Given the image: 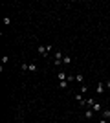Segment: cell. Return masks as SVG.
Instances as JSON below:
<instances>
[{
    "mask_svg": "<svg viewBox=\"0 0 110 123\" xmlns=\"http://www.w3.org/2000/svg\"><path fill=\"white\" fill-rule=\"evenodd\" d=\"M37 50H39V53H41L42 57H48V53H50V50H53V46H52V44H48V46L41 44V46L37 48Z\"/></svg>",
    "mask_w": 110,
    "mask_h": 123,
    "instance_id": "obj_1",
    "label": "cell"
},
{
    "mask_svg": "<svg viewBox=\"0 0 110 123\" xmlns=\"http://www.w3.org/2000/svg\"><path fill=\"white\" fill-rule=\"evenodd\" d=\"M61 59H63V53L57 51V53H55V62H53V64H55V66H61Z\"/></svg>",
    "mask_w": 110,
    "mask_h": 123,
    "instance_id": "obj_2",
    "label": "cell"
},
{
    "mask_svg": "<svg viewBox=\"0 0 110 123\" xmlns=\"http://www.w3.org/2000/svg\"><path fill=\"white\" fill-rule=\"evenodd\" d=\"M101 114H103V119H110V110H108V108L101 110Z\"/></svg>",
    "mask_w": 110,
    "mask_h": 123,
    "instance_id": "obj_3",
    "label": "cell"
},
{
    "mask_svg": "<svg viewBox=\"0 0 110 123\" xmlns=\"http://www.w3.org/2000/svg\"><path fill=\"white\" fill-rule=\"evenodd\" d=\"M95 90H97V94H103L105 92V85H103V83H97V88H95Z\"/></svg>",
    "mask_w": 110,
    "mask_h": 123,
    "instance_id": "obj_4",
    "label": "cell"
},
{
    "mask_svg": "<svg viewBox=\"0 0 110 123\" xmlns=\"http://www.w3.org/2000/svg\"><path fill=\"white\" fill-rule=\"evenodd\" d=\"M59 86L63 88V90H66L68 88V81H59Z\"/></svg>",
    "mask_w": 110,
    "mask_h": 123,
    "instance_id": "obj_5",
    "label": "cell"
},
{
    "mask_svg": "<svg viewBox=\"0 0 110 123\" xmlns=\"http://www.w3.org/2000/svg\"><path fill=\"white\" fill-rule=\"evenodd\" d=\"M75 99H77L81 105H84V101H86V99H83V96H81V94H75Z\"/></svg>",
    "mask_w": 110,
    "mask_h": 123,
    "instance_id": "obj_6",
    "label": "cell"
},
{
    "mask_svg": "<svg viewBox=\"0 0 110 123\" xmlns=\"http://www.w3.org/2000/svg\"><path fill=\"white\" fill-rule=\"evenodd\" d=\"M92 116H94V110H86V112H84V118L86 119H90Z\"/></svg>",
    "mask_w": 110,
    "mask_h": 123,
    "instance_id": "obj_7",
    "label": "cell"
},
{
    "mask_svg": "<svg viewBox=\"0 0 110 123\" xmlns=\"http://www.w3.org/2000/svg\"><path fill=\"white\" fill-rule=\"evenodd\" d=\"M94 103H95V99H86V101H84V105H88V107H94Z\"/></svg>",
    "mask_w": 110,
    "mask_h": 123,
    "instance_id": "obj_8",
    "label": "cell"
},
{
    "mask_svg": "<svg viewBox=\"0 0 110 123\" xmlns=\"http://www.w3.org/2000/svg\"><path fill=\"white\" fill-rule=\"evenodd\" d=\"M92 110H97V112H99V110H103V108H101V105H99V103L95 101V103H94V107H92Z\"/></svg>",
    "mask_w": 110,
    "mask_h": 123,
    "instance_id": "obj_9",
    "label": "cell"
},
{
    "mask_svg": "<svg viewBox=\"0 0 110 123\" xmlns=\"http://www.w3.org/2000/svg\"><path fill=\"white\" fill-rule=\"evenodd\" d=\"M75 81H77V83H83V81H84L83 74H77V75H75Z\"/></svg>",
    "mask_w": 110,
    "mask_h": 123,
    "instance_id": "obj_10",
    "label": "cell"
},
{
    "mask_svg": "<svg viewBox=\"0 0 110 123\" xmlns=\"http://www.w3.org/2000/svg\"><path fill=\"white\" fill-rule=\"evenodd\" d=\"M63 61H64V64H70V62H72V57H70V55H64Z\"/></svg>",
    "mask_w": 110,
    "mask_h": 123,
    "instance_id": "obj_11",
    "label": "cell"
},
{
    "mask_svg": "<svg viewBox=\"0 0 110 123\" xmlns=\"http://www.w3.org/2000/svg\"><path fill=\"white\" fill-rule=\"evenodd\" d=\"M84 92H88V86H86V85H83V86H81V94H84Z\"/></svg>",
    "mask_w": 110,
    "mask_h": 123,
    "instance_id": "obj_12",
    "label": "cell"
},
{
    "mask_svg": "<svg viewBox=\"0 0 110 123\" xmlns=\"http://www.w3.org/2000/svg\"><path fill=\"white\" fill-rule=\"evenodd\" d=\"M4 24H6V26L11 24V18H9V17H4Z\"/></svg>",
    "mask_w": 110,
    "mask_h": 123,
    "instance_id": "obj_13",
    "label": "cell"
},
{
    "mask_svg": "<svg viewBox=\"0 0 110 123\" xmlns=\"http://www.w3.org/2000/svg\"><path fill=\"white\" fill-rule=\"evenodd\" d=\"M29 72H37V64H29Z\"/></svg>",
    "mask_w": 110,
    "mask_h": 123,
    "instance_id": "obj_14",
    "label": "cell"
},
{
    "mask_svg": "<svg viewBox=\"0 0 110 123\" xmlns=\"http://www.w3.org/2000/svg\"><path fill=\"white\" fill-rule=\"evenodd\" d=\"M99 123H108V119H99Z\"/></svg>",
    "mask_w": 110,
    "mask_h": 123,
    "instance_id": "obj_15",
    "label": "cell"
},
{
    "mask_svg": "<svg viewBox=\"0 0 110 123\" xmlns=\"http://www.w3.org/2000/svg\"><path fill=\"white\" fill-rule=\"evenodd\" d=\"M106 88H108V90H110V81H106Z\"/></svg>",
    "mask_w": 110,
    "mask_h": 123,
    "instance_id": "obj_16",
    "label": "cell"
}]
</instances>
